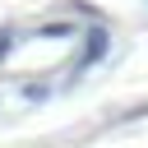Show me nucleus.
<instances>
[{
	"mask_svg": "<svg viewBox=\"0 0 148 148\" xmlns=\"http://www.w3.org/2000/svg\"><path fill=\"white\" fill-rule=\"evenodd\" d=\"M106 46H111V32H106L102 23H92V28L83 32V56H79V65H74V69H88V65H97V60L106 56Z\"/></svg>",
	"mask_w": 148,
	"mask_h": 148,
	"instance_id": "obj_1",
	"label": "nucleus"
},
{
	"mask_svg": "<svg viewBox=\"0 0 148 148\" xmlns=\"http://www.w3.org/2000/svg\"><path fill=\"white\" fill-rule=\"evenodd\" d=\"M42 42H60V37H74V23H42L37 28Z\"/></svg>",
	"mask_w": 148,
	"mask_h": 148,
	"instance_id": "obj_2",
	"label": "nucleus"
},
{
	"mask_svg": "<svg viewBox=\"0 0 148 148\" xmlns=\"http://www.w3.org/2000/svg\"><path fill=\"white\" fill-rule=\"evenodd\" d=\"M9 51H14V32H9V28H0V60H5Z\"/></svg>",
	"mask_w": 148,
	"mask_h": 148,
	"instance_id": "obj_3",
	"label": "nucleus"
}]
</instances>
